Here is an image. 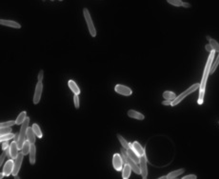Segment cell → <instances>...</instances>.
Wrapping results in <instances>:
<instances>
[{
	"label": "cell",
	"instance_id": "obj_1",
	"mask_svg": "<svg viewBox=\"0 0 219 179\" xmlns=\"http://www.w3.org/2000/svg\"><path fill=\"white\" fill-rule=\"evenodd\" d=\"M215 50H213L211 53H210L209 58H208V61L206 63L205 66V70L203 73V76H202V79H201V83H200V87H199V97H198V101L197 103L198 105H202L203 102H204V95H205V89H206V85H207V80L209 77V74L211 73V68L213 62V58L215 55Z\"/></svg>",
	"mask_w": 219,
	"mask_h": 179
},
{
	"label": "cell",
	"instance_id": "obj_2",
	"mask_svg": "<svg viewBox=\"0 0 219 179\" xmlns=\"http://www.w3.org/2000/svg\"><path fill=\"white\" fill-rule=\"evenodd\" d=\"M29 124H30V118L27 117L25 119L24 123L22 124V127L20 129V132H19L18 139H17V144H18V149L19 150H22L24 142L26 141V138H27V130L29 128Z\"/></svg>",
	"mask_w": 219,
	"mask_h": 179
},
{
	"label": "cell",
	"instance_id": "obj_3",
	"mask_svg": "<svg viewBox=\"0 0 219 179\" xmlns=\"http://www.w3.org/2000/svg\"><path fill=\"white\" fill-rule=\"evenodd\" d=\"M199 87H200V84H199V83H195V84H194V85H192V86H191L189 89H187L185 91H183V92L181 93V95H179L178 96L175 97V99H173L172 102V106H176L177 104H179L180 102H181L184 98L187 97L189 95H191V92L195 91L197 89H199Z\"/></svg>",
	"mask_w": 219,
	"mask_h": 179
},
{
	"label": "cell",
	"instance_id": "obj_4",
	"mask_svg": "<svg viewBox=\"0 0 219 179\" xmlns=\"http://www.w3.org/2000/svg\"><path fill=\"white\" fill-rule=\"evenodd\" d=\"M83 14H84V17H85V21L88 25V29H89V32H90V35L93 36V37H95L96 36V30L94 28V25H93V19L91 17V14H90V12L88 9H83Z\"/></svg>",
	"mask_w": 219,
	"mask_h": 179
},
{
	"label": "cell",
	"instance_id": "obj_5",
	"mask_svg": "<svg viewBox=\"0 0 219 179\" xmlns=\"http://www.w3.org/2000/svg\"><path fill=\"white\" fill-rule=\"evenodd\" d=\"M139 167H140V172H141L140 174H141L142 178L146 179L148 176V167H147V157L145 155L140 156Z\"/></svg>",
	"mask_w": 219,
	"mask_h": 179
},
{
	"label": "cell",
	"instance_id": "obj_6",
	"mask_svg": "<svg viewBox=\"0 0 219 179\" xmlns=\"http://www.w3.org/2000/svg\"><path fill=\"white\" fill-rule=\"evenodd\" d=\"M123 159H122V156L121 155H118V153H115V155H113V157H112V166L115 168V170H122V167H123Z\"/></svg>",
	"mask_w": 219,
	"mask_h": 179
},
{
	"label": "cell",
	"instance_id": "obj_7",
	"mask_svg": "<svg viewBox=\"0 0 219 179\" xmlns=\"http://www.w3.org/2000/svg\"><path fill=\"white\" fill-rule=\"evenodd\" d=\"M115 91L119 93L121 95H124V96H130L131 95V93H133V91H131L129 87L127 86H124V85H116L115 88Z\"/></svg>",
	"mask_w": 219,
	"mask_h": 179
},
{
	"label": "cell",
	"instance_id": "obj_8",
	"mask_svg": "<svg viewBox=\"0 0 219 179\" xmlns=\"http://www.w3.org/2000/svg\"><path fill=\"white\" fill-rule=\"evenodd\" d=\"M42 91H43V84L41 81H38L36 87V91H34V95H33V104H38L39 101L41 99V95H42Z\"/></svg>",
	"mask_w": 219,
	"mask_h": 179
},
{
	"label": "cell",
	"instance_id": "obj_9",
	"mask_svg": "<svg viewBox=\"0 0 219 179\" xmlns=\"http://www.w3.org/2000/svg\"><path fill=\"white\" fill-rule=\"evenodd\" d=\"M23 156H24L23 152L18 153V155H17V157H16L15 160H14V166H13V176H15V175L18 174V172H19L20 168H21Z\"/></svg>",
	"mask_w": 219,
	"mask_h": 179
},
{
	"label": "cell",
	"instance_id": "obj_10",
	"mask_svg": "<svg viewBox=\"0 0 219 179\" xmlns=\"http://www.w3.org/2000/svg\"><path fill=\"white\" fill-rule=\"evenodd\" d=\"M13 166H14V161L13 160H8L6 162V164L4 165V168H3V173L6 176L13 174Z\"/></svg>",
	"mask_w": 219,
	"mask_h": 179
},
{
	"label": "cell",
	"instance_id": "obj_11",
	"mask_svg": "<svg viewBox=\"0 0 219 179\" xmlns=\"http://www.w3.org/2000/svg\"><path fill=\"white\" fill-rule=\"evenodd\" d=\"M18 144H17V140L16 141H13L10 145V156L13 159H15L18 155Z\"/></svg>",
	"mask_w": 219,
	"mask_h": 179
},
{
	"label": "cell",
	"instance_id": "obj_12",
	"mask_svg": "<svg viewBox=\"0 0 219 179\" xmlns=\"http://www.w3.org/2000/svg\"><path fill=\"white\" fill-rule=\"evenodd\" d=\"M0 24L3 25V26L6 27H11V28H14V29H20L21 25L19 23H17L15 21L13 20H5V19H1L0 20Z\"/></svg>",
	"mask_w": 219,
	"mask_h": 179
},
{
	"label": "cell",
	"instance_id": "obj_13",
	"mask_svg": "<svg viewBox=\"0 0 219 179\" xmlns=\"http://www.w3.org/2000/svg\"><path fill=\"white\" fill-rule=\"evenodd\" d=\"M130 147L135 151V152L137 153L139 156H141V155H145V150H144V148H143L137 141L134 142L133 144H130Z\"/></svg>",
	"mask_w": 219,
	"mask_h": 179
},
{
	"label": "cell",
	"instance_id": "obj_14",
	"mask_svg": "<svg viewBox=\"0 0 219 179\" xmlns=\"http://www.w3.org/2000/svg\"><path fill=\"white\" fill-rule=\"evenodd\" d=\"M127 152H128V155H129V156L133 159L135 163H137V164H139V161H140V156L137 155V153L135 152V151L131 148V147H130L128 150H127Z\"/></svg>",
	"mask_w": 219,
	"mask_h": 179
},
{
	"label": "cell",
	"instance_id": "obj_15",
	"mask_svg": "<svg viewBox=\"0 0 219 179\" xmlns=\"http://www.w3.org/2000/svg\"><path fill=\"white\" fill-rule=\"evenodd\" d=\"M128 116H130L131 118H134V119H137V120H143V119L145 118V116L142 114L136 112V110H130L128 112Z\"/></svg>",
	"mask_w": 219,
	"mask_h": 179
},
{
	"label": "cell",
	"instance_id": "obj_16",
	"mask_svg": "<svg viewBox=\"0 0 219 179\" xmlns=\"http://www.w3.org/2000/svg\"><path fill=\"white\" fill-rule=\"evenodd\" d=\"M36 145L32 144V145H31V151H30V163H31L32 165L36 164Z\"/></svg>",
	"mask_w": 219,
	"mask_h": 179
},
{
	"label": "cell",
	"instance_id": "obj_17",
	"mask_svg": "<svg viewBox=\"0 0 219 179\" xmlns=\"http://www.w3.org/2000/svg\"><path fill=\"white\" fill-rule=\"evenodd\" d=\"M68 85H69L70 89H71V91L74 93V95H79V93H80V89L78 88V86H77L76 83L74 80H69Z\"/></svg>",
	"mask_w": 219,
	"mask_h": 179
},
{
	"label": "cell",
	"instance_id": "obj_18",
	"mask_svg": "<svg viewBox=\"0 0 219 179\" xmlns=\"http://www.w3.org/2000/svg\"><path fill=\"white\" fill-rule=\"evenodd\" d=\"M36 134L34 133V132L32 130V128H28V130H27V139L32 144L36 143Z\"/></svg>",
	"mask_w": 219,
	"mask_h": 179
},
{
	"label": "cell",
	"instance_id": "obj_19",
	"mask_svg": "<svg viewBox=\"0 0 219 179\" xmlns=\"http://www.w3.org/2000/svg\"><path fill=\"white\" fill-rule=\"evenodd\" d=\"M130 172H131V168L129 164H125L124 165V169L123 172H122V178L123 179H128L130 176Z\"/></svg>",
	"mask_w": 219,
	"mask_h": 179
},
{
	"label": "cell",
	"instance_id": "obj_20",
	"mask_svg": "<svg viewBox=\"0 0 219 179\" xmlns=\"http://www.w3.org/2000/svg\"><path fill=\"white\" fill-rule=\"evenodd\" d=\"M184 169H179V170H173V172L170 173L168 175H167V178L168 179H174V178H176L178 177L179 175H181L183 173H184Z\"/></svg>",
	"mask_w": 219,
	"mask_h": 179
},
{
	"label": "cell",
	"instance_id": "obj_21",
	"mask_svg": "<svg viewBox=\"0 0 219 179\" xmlns=\"http://www.w3.org/2000/svg\"><path fill=\"white\" fill-rule=\"evenodd\" d=\"M31 145L32 143L29 141V140H26L24 142V145H23V148H22V152H23V155H28V153H30V151H31Z\"/></svg>",
	"mask_w": 219,
	"mask_h": 179
},
{
	"label": "cell",
	"instance_id": "obj_22",
	"mask_svg": "<svg viewBox=\"0 0 219 179\" xmlns=\"http://www.w3.org/2000/svg\"><path fill=\"white\" fill-rule=\"evenodd\" d=\"M207 39L209 40L210 44H211V46L213 47V50H214L215 52L219 53V43H218V42H217L216 40H214V39L211 38L210 36H207Z\"/></svg>",
	"mask_w": 219,
	"mask_h": 179
},
{
	"label": "cell",
	"instance_id": "obj_23",
	"mask_svg": "<svg viewBox=\"0 0 219 179\" xmlns=\"http://www.w3.org/2000/svg\"><path fill=\"white\" fill-rule=\"evenodd\" d=\"M27 118V113L25 112H22L16 118V125H22L25 121V119Z\"/></svg>",
	"mask_w": 219,
	"mask_h": 179
},
{
	"label": "cell",
	"instance_id": "obj_24",
	"mask_svg": "<svg viewBox=\"0 0 219 179\" xmlns=\"http://www.w3.org/2000/svg\"><path fill=\"white\" fill-rule=\"evenodd\" d=\"M163 97L167 100H173L176 97V95L173 91H166L163 92Z\"/></svg>",
	"mask_w": 219,
	"mask_h": 179
},
{
	"label": "cell",
	"instance_id": "obj_25",
	"mask_svg": "<svg viewBox=\"0 0 219 179\" xmlns=\"http://www.w3.org/2000/svg\"><path fill=\"white\" fill-rule=\"evenodd\" d=\"M117 138L119 139V141H120V143H121V145H122V147L123 148H125L126 150H128L130 147V145L126 141V139L123 137V136L122 135H120V134H117Z\"/></svg>",
	"mask_w": 219,
	"mask_h": 179
},
{
	"label": "cell",
	"instance_id": "obj_26",
	"mask_svg": "<svg viewBox=\"0 0 219 179\" xmlns=\"http://www.w3.org/2000/svg\"><path fill=\"white\" fill-rule=\"evenodd\" d=\"M32 130H33L34 133L36 134L37 137L41 138L42 136H43V134H42V132H41V129H40V127H39V126H38L36 123L32 124Z\"/></svg>",
	"mask_w": 219,
	"mask_h": 179
},
{
	"label": "cell",
	"instance_id": "obj_27",
	"mask_svg": "<svg viewBox=\"0 0 219 179\" xmlns=\"http://www.w3.org/2000/svg\"><path fill=\"white\" fill-rule=\"evenodd\" d=\"M15 136V134L10 132V133H7V134H4V135H1V138H0V141L1 142H4V141H9V140H11L13 139V137Z\"/></svg>",
	"mask_w": 219,
	"mask_h": 179
},
{
	"label": "cell",
	"instance_id": "obj_28",
	"mask_svg": "<svg viewBox=\"0 0 219 179\" xmlns=\"http://www.w3.org/2000/svg\"><path fill=\"white\" fill-rule=\"evenodd\" d=\"M218 65H219V53H218V55L216 56L215 61L213 62V65H212V68H211V73H210V74H213L216 71V68L218 67Z\"/></svg>",
	"mask_w": 219,
	"mask_h": 179
},
{
	"label": "cell",
	"instance_id": "obj_29",
	"mask_svg": "<svg viewBox=\"0 0 219 179\" xmlns=\"http://www.w3.org/2000/svg\"><path fill=\"white\" fill-rule=\"evenodd\" d=\"M167 2L172 6H175V7H180L182 6L183 2L181 1V0H167Z\"/></svg>",
	"mask_w": 219,
	"mask_h": 179
},
{
	"label": "cell",
	"instance_id": "obj_30",
	"mask_svg": "<svg viewBox=\"0 0 219 179\" xmlns=\"http://www.w3.org/2000/svg\"><path fill=\"white\" fill-rule=\"evenodd\" d=\"M13 125H16V121L11 120V121H8V122H3L0 124V128H4V127H12Z\"/></svg>",
	"mask_w": 219,
	"mask_h": 179
},
{
	"label": "cell",
	"instance_id": "obj_31",
	"mask_svg": "<svg viewBox=\"0 0 219 179\" xmlns=\"http://www.w3.org/2000/svg\"><path fill=\"white\" fill-rule=\"evenodd\" d=\"M10 132H12V128L11 127H4V128H1V130H0V133H1V135L10 133Z\"/></svg>",
	"mask_w": 219,
	"mask_h": 179
},
{
	"label": "cell",
	"instance_id": "obj_32",
	"mask_svg": "<svg viewBox=\"0 0 219 179\" xmlns=\"http://www.w3.org/2000/svg\"><path fill=\"white\" fill-rule=\"evenodd\" d=\"M74 107H75V109H79V96H78V95H74Z\"/></svg>",
	"mask_w": 219,
	"mask_h": 179
},
{
	"label": "cell",
	"instance_id": "obj_33",
	"mask_svg": "<svg viewBox=\"0 0 219 179\" xmlns=\"http://www.w3.org/2000/svg\"><path fill=\"white\" fill-rule=\"evenodd\" d=\"M7 156V152L6 151H4L2 153H1V157H0V166H2L3 163H4V160H5V157Z\"/></svg>",
	"mask_w": 219,
	"mask_h": 179
},
{
	"label": "cell",
	"instance_id": "obj_34",
	"mask_svg": "<svg viewBox=\"0 0 219 179\" xmlns=\"http://www.w3.org/2000/svg\"><path fill=\"white\" fill-rule=\"evenodd\" d=\"M196 178H197V176L195 174H189V175L182 177V179H196Z\"/></svg>",
	"mask_w": 219,
	"mask_h": 179
},
{
	"label": "cell",
	"instance_id": "obj_35",
	"mask_svg": "<svg viewBox=\"0 0 219 179\" xmlns=\"http://www.w3.org/2000/svg\"><path fill=\"white\" fill-rule=\"evenodd\" d=\"M9 147H10V146H9V142L8 141H4V142H2V150L3 151H6Z\"/></svg>",
	"mask_w": 219,
	"mask_h": 179
},
{
	"label": "cell",
	"instance_id": "obj_36",
	"mask_svg": "<svg viewBox=\"0 0 219 179\" xmlns=\"http://www.w3.org/2000/svg\"><path fill=\"white\" fill-rule=\"evenodd\" d=\"M172 100H167L166 99L165 101H162V105H164V106H172Z\"/></svg>",
	"mask_w": 219,
	"mask_h": 179
},
{
	"label": "cell",
	"instance_id": "obj_37",
	"mask_svg": "<svg viewBox=\"0 0 219 179\" xmlns=\"http://www.w3.org/2000/svg\"><path fill=\"white\" fill-rule=\"evenodd\" d=\"M43 76H44V71L41 70V71L39 72V73H38V81H41V82H42V80H43Z\"/></svg>",
	"mask_w": 219,
	"mask_h": 179
},
{
	"label": "cell",
	"instance_id": "obj_38",
	"mask_svg": "<svg viewBox=\"0 0 219 179\" xmlns=\"http://www.w3.org/2000/svg\"><path fill=\"white\" fill-rule=\"evenodd\" d=\"M206 50H207V52H210V53H211L212 52V50H213V47L211 46V44H208V45H206Z\"/></svg>",
	"mask_w": 219,
	"mask_h": 179
},
{
	"label": "cell",
	"instance_id": "obj_39",
	"mask_svg": "<svg viewBox=\"0 0 219 179\" xmlns=\"http://www.w3.org/2000/svg\"><path fill=\"white\" fill-rule=\"evenodd\" d=\"M182 7H184V8H191V4H190V3H187V2H183Z\"/></svg>",
	"mask_w": 219,
	"mask_h": 179
},
{
	"label": "cell",
	"instance_id": "obj_40",
	"mask_svg": "<svg viewBox=\"0 0 219 179\" xmlns=\"http://www.w3.org/2000/svg\"><path fill=\"white\" fill-rule=\"evenodd\" d=\"M4 176H6V175L4 174V173H2L1 174H0V178H1V179H2V178H4Z\"/></svg>",
	"mask_w": 219,
	"mask_h": 179
},
{
	"label": "cell",
	"instance_id": "obj_41",
	"mask_svg": "<svg viewBox=\"0 0 219 179\" xmlns=\"http://www.w3.org/2000/svg\"><path fill=\"white\" fill-rule=\"evenodd\" d=\"M165 178H167V176H161V177H159V179H165Z\"/></svg>",
	"mask_w": 219,
	"mask_h": 179
},
{
	"label": "cell",
	"instance_id": "obj_42",
	"mask_svg": "<svg viewBox=\"0 0 219 179\" xmlns=\"http://www.w3.org/2000/svg\"><path fill=\"white\" fill-rule=\"evenodd\" d=\"M14 178H15V179H19L20 177H19L18 175H15V176H14Z\"/></svg>",
	"mask_w": 219,
	"mask_h": 179
},
{
	"label": "cell",
	"instance_id": "obj_43",
	"mask_svg": "<svg viewBox=\"0 0 219 179\" xmlns=\"http://www.w3.org/2000/svg\"><path fill=\"white\" fill-rule=\"evenodd\" d=\"M59 1H63V0H59Z\"/></svg>",
	"mask_w": 219,
	"mask_h": 179
},
{
	"label": "cell",
	"instance_id": "obj_44",
	"mask_svg": "<svg viewBox=\"0 0 219 179\" xmlns=\"http://www.w3.org/2000/svg\"><path fill=\"white\" fill-rule=\"evenodd\" d=\"M51 1H54V0H51Z\"/></svg>",
	"mask_w": 219,
	"mask_h": 179
}]
</instances>
